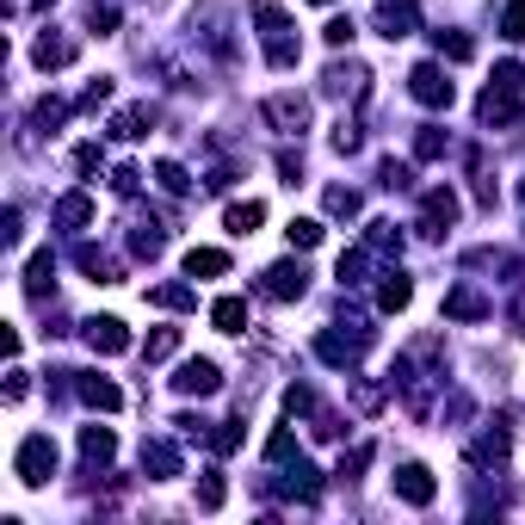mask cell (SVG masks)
<instances>
[{
    "label": "cell",
    "mask_w": 525,
    "mask_h": 525,
    "mask_svg": "<svg viewBox=\"0 0 525 525\" xmlns=\"http://www.w3.org/2000/svg\"><path fill=\"white\" fill-rule=\"evenodd\" d=\"M210 445H217V451H235V445H241V427H235V420H223V427L210 433Z\"/></svg>",
    "instance_id": "43"
},
{
    "label": "cell",
    "mask_w": 525,
    "mask_h": 525,
    "mask_svg": "<svg viewBox=\"0 0 525 525\" xmlns=\"http://www.w3.org/2000/svg\"><path fill=\"white\" fill-rule=\"evenodd\" d=\"M365 464H371V445H359V451H353V458H340V476H346V482H353V476H359Z\"/></svg>",
    "instance_id": "45"
},
{
    "label": "cell",
    "mask_w": 525,
    "mask_h": 525,
    "mask_svg": "<svg viewBox=\"0 0 525 525\" xmlns=\"http://www.w3.org/2000/svg\"><path fill=\"white\" fill-rule=\"evenodd\" d=\"M365 266H371V248L340 254V285H365Z\"/></svg>",
    "instance_id": "29"
},
{
    "label": "cell",
    "mask_w": 525,
    "mask_h": 525,
    "mask_svg": "<svg viewBox=\"0 0 525 525\" xmlns=\"http://www.w3.org/2000/svg\"><path fill=\"white\" fill-rule=\"evenodd\" d=\"M408 93H414L420 105H433V112H439V105H451V99H458V93H451V81H445V68H439V62H420L414 75H408Z\"/></svg>",
    "instance_id": "4"
},
{
    "label": "cell",
    "mask_w": 525,
    "mask_h": 525,
    "mask_svg": "<svg viewBox=\"0 0 525 525\" xmlns=\"http://www.w3.org/2000/svg\"><path fill=\"white\" fill-rule=\"evenodd\" d=\"M149 124H155L149 105H130V112L112 118V136H118V143H136V136H149Z\"/></svg>",
    "instance_id": "19"
},
{
    "label": "cell",
    "mask_w": 525,
    "mask_h": 525,
    "mask_svg": "<svg viewBox=\"0 0 525 525\" xmlns=\"http://www.w3.org/2000/svg\"><path fill=\"white\" fill-rule=\"evenodd\" d=\"M309 291V272L297 266V260H278V266H266V297H278V303H297Z\"/></svg>",
    "instance_id": "7"
},
{
    "label": "cell",
    "mask_w": 525,
    "mask_h": 525,
    "mask_svg": "<svg viewBox=\"0 0 525 525\" xmlns=\"http://www.w3.org/2000/svg\"><path fill=\"white\" fill-rule=\"evenodd\" d=\"M501 31H507V38H525V0H513V7H507Z\"/></svg>",
    "instance_id": "42"
},
{
    "label": "cell",
    "mask_w": 525,
    "mask_h": 525,
    "mask_svg": "<svg viewBox=\"0 0 525 525\" xmlns=\"http://www.w3.org/2000/svg\"><path fill=\"white\" fill-rule=\"evenodd\" d=\"M13 470H19V482H25V488H44V482L56 476V445H50V433H31V439L19 445Z\"/></svg>",
    "instance_id": "3"
},
{
    "label": "cell",
    "mask_w": 525,
    "mask_h": 525,
    "mask_svg": "<svg viewBox=\"0 0 525 525\" xmlns=\"http://www.w3.org/2000/svg\"><path fill=\"white\" fill-rule=\"evenodd\" d=\"M75 167H81V173H93V167H99V149H93V143H81V149H75Z\"/></svg>",
    "instance_id": "50"
},
{
    "label": "cell",
    "mask_w": 525,
    "mask_h": 525,
    "mask_svg": "<svg viewBox=\"0 0 525 525\" xmlns=\"http://www.w3.org/2000/svg\"><path fill=\"white\" fill-rule=\"evenodd\" d=\"M254 25H260V38H266V62L272 68H297V38H291V19L272 7V0H260L254 7Z\"/></svg>",
    "instance_id": "2"
},
{
    "label": "cell",
    "mask_w": 525,
    "mask_h": 525,
    "mask_svg": "<svg viewBox=\"0 0 525 525\" xmlns=\"http://www.w3.org/2000/svg\"><path fill=\"white\" fill-rule=\"evenodd\" d=\"M62 118H68V105H62V99H38V112H31V124H44V130H56Z\"/></svg>",
    "instance_id": "35"
},
{
    "label": "cell",
    "mask_w": 525,
    "mask_h": 525,
    "mask_svg": "<svg viewBox=\"0 0 525 525\" xmlns=\"http://www.w3.org/2000/svg\"><path fill=\"white\" fill-rule=\"evenodd\" d=\"M143 353H149V359H173V353H180V328H155Z\"/></svg>",
    "instance_id": "30"
},
{
    "label": "cell",
    "mask_w": 525,
    "mask_h": 525,
    "mask_svg": "<svg viewBox=\"0 0 525 525\" xmlns=\"http://www.w3.org/2000/svg\"><path fill=\"white\" fill-rule=\"evenodd\" d=\"M377 173H383V186H390V192H402V186H414V173H408L402 161H383Z\"/></svg>",
    "instance_id": "39"
},
{
    "label": "cell",
    "mask_w": 525,
    "mask_h": 525,
    "mask_svg": "<svg viewBox=\"0 0 525 525\" xmlns=\"http://www.w3.org/2000/svg\"><path fill=\"white\" fill-rule=\"evenodd\" d=\"M408 297H414L408 272H383V285H377V309H383V315H396V309H408Z\"/></svg>",
    "instance_id": "17"
},
{
    "label": "cell",
    "mask_w": 525,
    "mask_h": 525,
    "mask_svg": "<svg viewBox=\"0 0 525 525\" xmlns=\"http://www.w3.org/2000/svg\"><path fill=\"white\" fill-rule=\"evenodd\" d=\"M130 248L143 254V260H155V254H161V229H155V223H149V229H136V235H130Z\"/></svg>",
    "instance_id": "38"
},
{
    "label": "cell",
    "mask_w": 525,
    "mask_h": 525,
    "mask_svg": "<svg viewBox=\"0 0 525 525\" xmlns=\"http://www.w3.org/2000/svg\"><path fill=\"white\" fill-rule=\"evenodd\" d=\"M322 204H328V217H359V192L353 186H328Z\"/></svg>",
    "instance_id": "28"
},
{
    "label": "cell",
    "mask_w": 525,
    "mask_h": 525,
    "mask_svg": "<svg viewBox=\"0 0 525 525\" xmlns=\"http://www.w3.org/2000/svg\"><path fill=\"white\" fill-rule=\"evenodd\" d=\"M285 495L291 501H315V495H322V482H315V470L297 458V470H291V482H285Z\"/></svg>",
    "instance_id": "26"
},
{
    "label": "cell",
    "mask_w": 525,
    "mask_h": 525,
    "mask_svg": "<svg viewBox=\"0 0 525 525\" xmlns=\"http://www.w3.org/2000/svg\"><path fill=\"white\" fill-rule=\"evenodd\" d=\"M75 390H81L87 408H105V414H118V408H124V390H118L112 377H99V371H75Z\"/></svg>",
    "instance_id": "10"
},
{
    "label": "cell",
    "mask_w": 525,
    "mask_h": 525,
    "mask_svg": "<svg viewBox=\"0 0 525 525\" xmlns=\"http://www.w3.org/2000/svg\"><path fill=\"white\" fill-rule=\"evenodd\" d=\"M322 38H328L334 50H346V44H353V19H328V31H322Z\"/></svg>",
    "instance_id": "40"
},
{
    "label": "cell",
    "mask_w": 525,
    "mask_h": 525,
    "mask_svg": "<svg viewBox=\"0 0 525 525\" xmlns=\"http://www.w3.org/2000/svg\"><path fill=\"white\" fill-rule=\"evenodd\" d=\"M105 99H112V81H93V87L81 93V105H87V112H99V105H105Z\"/></svg>",
    "instance_id": "46"
},
{
    "label": "cell",
    "mask_w": 525,
    "mask_h": 525,
    "mask_svg": "<svg viewBox=\"0 0 525 525\" xmlns=\"http://www.w3.org/2000/svg\"><path fill=\"white\" fill-rule=\"evenodd\" d=\"M278 173H285V180L297 186V173H303V155H291V149H285V155H278Z\"/></svg>",
    "instance_id": "49"
},
{
    "label": "cell",
    "mask_w": 525,
    "mask_h": 525,
    "mask_svg": "<svg viewBox=\"0 0 525 525\" xmlns=\"http://www.w3.org/2000/svg\"><path fill=\"white\" fill-rule=\"evenodd\" d=\"M414 155H420V161H439V155H445V136H439V130L427 124V130L414 136Z\"/></svg>",
    "instance_id": "34"
},
{
    "label": "cell",
    "mask_w": 525,
    "mask_h": 525,
    "mask_svg": "<svg viewBox=\"0 0 525 525\" xmlns=\"http://www.w3.org/2000/svg\"><path fill=\"white\" fill-rule=\"evenodd\" d=\"M75 266L93 278V285H112V278H118V260H112V254H99L93 241H81V248H75Z\"/></svg>",
    "instance_id": "14"
},
{
    "label": "cell",
    "mask_w": 525,
    "mask_h": 525,
    "mask_svg": "<svg viewBox=\"0 0 525 525\" xmlns=\"http://www.w3.org/2000/svg\"><path fill=\"white\" fill-rule=\"evenodd\" d=\"M31 56H38V68H68V62H75V44H68V38H44Z\"/></svg>",
    "instance_id": "25"
},
{
    "label": "cell",
    "mask_w": 525,
    "mask_h": 525,
    "mask_svg": "<svg viewBox=\"0 0 525 525\" xmlns=\"http://www.w3.org/2000/svg\"><path fill=\"white\" fill-rule=\"evenodd\" d=\"M519 105H525V75L507 62V68H495L488 93L476 99V118H482V124H513V118H519Z\"/></svg>",
    "instance_id": "1"
},
{
    "label": "cell",
    "mask_w": 525,
    "mask_h": 525,
    "mask_svg": "<svg viewBox=\"0 0 525 525\" xmlns=\"http://www.w3.org/2000/svg\"><path fill=\"white\" fill-rule=\"evenodd\" d=\"M451 223H458V192L433 186V192H427V217H420V235H445Z\"/></svg>",
    "instance_id": "11"
},
{
    "label": "cell",
    "mask_w": 525,
    "mask_h": 525,
    "mask_svg": "<svg viewBox=\"0 0 525 525\" xmlns=\"http://www.w3.org/2000/svg\"><path fill=\"white\" fill-rule=\"evenodd\" d=\"M371 25H377V31H383V38H390V44H396V38H408V31L420 25V7H414V0H383V7L371 13Z\"/></svg>",
    "instance_id": "6"
},
{
    "label": "cell",
    "mask_w": 525,
    "mask_h": 525,
    "mask_svg": "<svg viewBox=\"0 0 525 525\" xmlns=\"http://www.w3.org/2000/svg\"><path fill=\"white\" fill-rule=\"evenodd\" d=\"M291 248H315V241H322V223H315V217H291Z\"/></svg>",
    "instance_id": "31"
},
{
    "label": "cell",
    "mask_w": 525,
    "mask_h": 525,
    "mask_svg": "<svg viewBox=\"0 0 525 525\" xmlns=\"http://www.w3.org/2000/svg\"><path fill=\"white\" fill-rule=\"evenodd\" d=\"M87 217H93V198H87V192H68V198L56 204V223H62V229H81Z\"/></svg>",
    "instance_id": "24"
},
{
    "label": "cell",
    "mask_w": 525,
    "mask_h": 525,
    "mask_svg": "<svg viewBox=\"0 0 525 525\" xmlns=\"http://www.w3.org/2000/svg\"><path fill=\"white\" fill-rule=\"evenodd\" d=\"M112 451H118L112 427H81V458L87 464H112Z\"/></svg>",
    "instance_id": "20"
},
{
    "label": "cell",
    "mask_w": 525,
    "mask_h": 525,
    "mask_svg": "<svg viewBox=\"0 0 525 525\" xmlns=\"http://www.w3.org/2000/svg\"><path fill=\"white\" fill-rule=\"evenodd\" d=\"M87 25L99 31V38H105V31H112L118 25V7H99V0H93V13H87Z\"/></svg>",
    "instance_id": "41"
},
{
    "label": "cell",
    "mask_w": 525,
    "mask_h": 525,
    "mask_svg": "<svg viewBox=\"0 0 525 525\" xmlns=\"http://www.w3.org/2000/svg\"><path fill=\"white\" fill-rule=\"evenodd\" d=\"M266 124H278L285 136H297V130L309 124V99H303V93H272V99H266Z\"/></svg>",
    "instance_id": "9"
},
{
    "label": "cell",
    "mask_w": 525,
    "mask_h": 525,
    "mask_svg": "<svg viewBox=\"0 0 525 525\" xmlns=\"http://www.w3.org/2000/svg\"><path fill=\"white\" fill-rule=\"evenodd\" d=\"M186 272H192V278H223V272H229V254H223V248H192V254H186Z\"/></svg>",
    "instance_id": "22"
},
{
    "label": "cell",
    "mask_w": 525,
    "mask_h": 525,
    "mask_svg": "<svg viewBox=\"0 0 525 525\" xmlns=\"http://www.w3.org/2000/svg\"><path fill=\"white\" fill-rule=\"evenodd\" d=\"M396 495H402L408 507H433L439 482H433V470H427V464H402V470H396Z\"/></svg>",
    "instance_id": "8"
},
{
    "label": "cell",
    "mask_w": 525,
    "mask_h": 525,
    "mask_svg": "<svg viewBox=\"0 0 525 525\" xmlns=\"http://www.w3.org/2000/svg\"><path fill=\"white\" fill-rule=\"evenodd\" d=\"M223 223H229V235H254V229L266 223V204H260V198H241V204L223 210Z\"/></svg>",
    "instance_id": "16"
},
{
    "label": "cell",
    "mask_w": 525,
    "mask_h": 525,
    "mask_svg": "<svg viewBox=\"0 0 525 525\" xmlns=\"http://www.w3.org/2000/svg\"><path fill=\"white\" fill-rule=\"evenodd\" d=\"M266 458H272V464H291V458H297V439H291V427H278V433L266 439Z\"/></svg>",
    "instance_id": "32"
},
{
    "label": "cell",
    "mask_w": 525,
    "mask_h": 525,
    "mask_svg": "<svg viewBox=\"0 0 525 525\" xmlns=\"http://www.w3.org/2000/svg\"><path fill=\"white\" fill-rule=\"evenodd\" d=\"M519 198H525V186H519Z\"/></svg>",
    "instance_id": "51"
},
{
    "label": "cell",
    "mask_w": 525,
    "mask_h": 525,
    "mask_svg": "<svg viewBox=\"0 0 525 525\" xmlns=\"http://www.w3.org/2000/svg\"><path fill=\"white\" fill-rule=\"evenodd\" d=\"M210 322H217V334H241V328H248V303H241V297H217V303H210Z\"/></svg>",
    "instance_id": "18"
},
{
    "label": "cell",
    "mask_w": 525,
    "mask_h": 525,
    "mask_svg": "<svg viewBox=\"0 0 525 525\" xmlns=\"http://www.w3.org/2000/svg\"><path fill=\"white\" fill-rule=\"evenodd\" d=\"M217 365H210V359H192V365H180V377H173V390H180V396H217Z\"/></svg>",
    "instance_id": "13"
},
{
    "label": "cell",
    "mask_w": 525,
    "mask_h": 525,
    "mask_svg": "<svg viewBox=\"0 0 525 525\" xmlns=\"http://www.w3.org/2000/svg\"><path fill=\"white\" fill-rule=\"evenodd\" d=\"M50 272H56V260H50V248H44V254H31V266H25V291H31V297H38V303L50 297Z\"/></svg>",
    "instance_id": "23"
},
{
    "label": "cell",
    "mask_w": 525,
    "mask_h": 525,
    "mask_svg": "<svg viewBox=\"0 0 525 525\" xmlns=\"http://www.w3.org/2000/svg\"><path fill=\"white\" fill-rule=\"evenodd\" d=\"M0 241H7V248H19V210H7V217H0Z\"/></svg>",
    "instance_id": "47"
},
{
    "label": "cell",
    "mask_w": 525,
    "mask_h": 525,
    "mask_svg": "<svg viewBox=\"0 0 525 525\" xmlns=\"http://www.w3.org/2000/svg\"><path fill=\"white\" fill-rule=\"evenodd\" d=\"M365 340H371V328H359V334H322V340H315V353H322L328 365H359Z\"/></svg>",
    "instance_id": "12"
},
{
    "label": "cell",
    "mask_w": 525,
    "mask_h": 525,
    "mask_svg": "<svg viewBox=\"0 0 525 525\" xmlns=\"http://www.w3.org/2000/svg\"><path fill=\"white\" fill-rule=\"evenodd\" d=\"M445 315H451V322H482V315H488V297L470 291V285H458V291L445 297Z\"/></svg>",
    "instance_id": "15"
},
{
    "label": "cell",
    "mask_w": 525,
    "mask_h": 525,
    "mask_svg": "<svg viewBox=\"0 0 525 525\" xmlns=\"http://www.w3.org/2000/svg\"><path fill=\"white\" fill-rule=\"evenodd\" d=\"M198 507H204V513L223 507V476H217V470H204V482H198Z\"/></svg>",
    "instance_id": "33"
},
{
    "label": "cell",
    "mask_w": 525,
    "mask_h": 525,
    "mask_svg": "<svg viewBox=\"0 0 525 525\" xmlns=\"http://www.w3.org/2000/svg\"><path fill=\"white\" fill-rule=\"evenodd\" d=\"M81 334H87L93 353H130V328L118 315H93V322H81Z\"/></svg>",
    "instance_id": "5"
},
{
    "label": "cell",
    "mask_w": 525,
    "mask_h": 525,
    "mask_svg": "<svg viewBox=\"0 0 525 525\" xmlns=\"http://www.w3.org/2000/svg\"><path fill=\"white\" fill-rule=\"evenodd\" d=\"M136 180H143V173H136V167H118V173H112V186H118V192H124V198H130V192H136Z\"/></svg>",
    "instance_id": "48"
},
{
    "label": "cell",
    "mask_w": 525,
    "mask_h": 525,
    "mask_svg": "<svg viewBox=\"0 0 525 525\" xmlns=\"http://www.w3.org/2000/svg\"><path fill=\"white\" fill-rule=\"evenodd\" d=\"M143 470H155V476H180V451H173L167 439H143Z\"/></svg>",
    "instance_id": "21"
},
{
    "label": "cell",
    "mask_w": 525,
    "mask_h": 525,
    "mask_svg": "<svg viewBox=\"0 0 525 525\" xmlns=\"http://www.w3.org/2000/svg\"><path fill=\"white\" fill-rule=\"evenodd\" d=\"M285 408H291V414H309V408H315V396L303 390V383H291V390H285Z\"/></svg>",
    "instance_id": "44"
},
{
    "label": "cell",
    "mask_w": 525,
    "mask_h": 525,
    "mask_svg": "<svg viewBox=\"0 0 525 525\" xmlns=\"http://www.w3.org/2000/svg\"><path fill=\"white\" fill-rule=\"evenodd\" d=\"M149 297H155L161 309H192V291H186V285H161V291H149Z\"/></svg>",
    "instance_id": "37"
},
{
    "label": "cell",
    "mask_w": 525,
    "mask_h": 525,
    "mask_svg": "<svg viewBox=\"0 0 525 525\" xmlns=\"http://www.w3.org/2000/svg\"><path fill=\"white\" fill-rule=\"evenodd\" d=\"M433 44H439V56H451V62H470V56H476V44L464 38V31H433Z\"/></svg>",
    "instance_id": "27"
},
{
    "label": "cell",
    "mask_w": 525,
    "mask_h": 525,
    "mask_svg": "<svg viewBox=\"0 0 525 525\" xmlns=\"http://www.w3.org/2000/svg\"><path fill=\"white\" fill-rule=\"evenodd\" d=\"M155 180H161L167 192H186V186H192V180H186V167H180V161H161V167H155Z\"/></svg>",
    "instance_id": "36"
}]
</instances>
